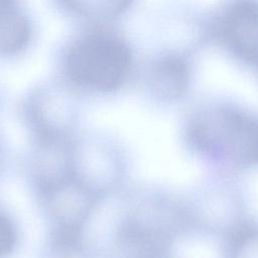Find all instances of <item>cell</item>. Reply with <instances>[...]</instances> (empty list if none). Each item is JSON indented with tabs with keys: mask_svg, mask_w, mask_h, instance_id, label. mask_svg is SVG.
Segmentation results:
<instances>
[{
	"mask_svg": "<svg viewBox=\"0 0 258 258\" xmlns=\"http://www.w3.org/2000/svg\"><path fill=\"white\" fill-rule=\"evenodd\" d=\"M187 140L201 155L244 169L258 165V118L231 106L197 112L186 126Z\"/></svg>",
	"mask_w": 258,
	"mask_h": 258,
	"instance_id": "6da1fadb",
	"label": "cell"
},
{
	"mask_svg": "<svg viewBox=\"0 0 258 258\" xmlns=\"http://www.w3.org/2000/svg\"><path fill=\"white\" fill-rule=\"evenodd\" d=\"M63 72L68 81L84 91L111 93L127 81L133 66L130 47L110 31L81 35L66 49Z\"/></svg>",
	"mask_w": 258,
	"mask_h": 258,
	"instance_id": "7a4b0ae2",
	"label": "cell"
},
{
	"mask_svg": "<svg viewBox=\"0 0 258 258\" xmlns=\"http://www.w3.org/2000/svg\"><path fill=\"white\" fill-rule=\"evenodd\" d=\"M217 33L233 53L258 66V1L231 3L217 22Z\"/></svg>",
	"mask_w": 258,
	"mask_h": 258,
	"instance_id": "3957f363",
	"label": "cell"
},
{
	"mask_svg": "<svg viewBox=\"0 0 258 258\" xmlns=\"http://www.w3.org/2000/svg\"><path fill=\"white\" fill-rule=\"evenodd\" d=\"M149 83L159 96L175 99L184 94L189 83V68L183 57L166 55L156 60L149 71Z\"/></svg>",
	"mask_w": 258,
	"mask_h": 258,
	"instance_id": "277c9868",
	"label": "cell"
},
{
	"mask_svg": "<svg viewBox=\"0 0 258 258\" xmlns=\"http://www.w3.org/2000/svg\"><path fill=\"white\" fill-rule=\"evenodd\" d=\"M0 47L3 54L13 55L26 47L31 27L25 15L15 7L13 0L2 2Z\"/></svg>",
	"mask_w": 258,
	"mask_h": 258,
	"instance_id": "5b68a950",
	"label": "cell"
},
{
	"mask_svg": "<svg viewBox=\"0 0 258 258\" xmlns=\"http://www.w3.org/2000/svg\"><path fill=\"white\" fill-rule=\"evenodd\" d=\"M61 6L76 17L103 23L120 17L133 0H58Z\"/></svg>",
	"mask_w": 258,
	"mask_h": 258,
	"instance_id": "8992f818",
	"label": "cell"
},
{
	"mask_svg": "<svg viewBox=\"0 0 258 258\" xmlns=\"http://www.w3.org/2000/svg\"><path fill=\"white\" fill-rule=\"evenodd\" d=\"M227 258H258V225L243 221L229 233Z\"/></svg>",
	"mask_w": 258,
	"mask_h": 258,
	"instance_id": "52a82bcc",
	"label": "cell"
},
{
	"mask_svg": "<svg viewBox=\"0 0 258 258\" xmlns=\"http://www.w3.org/2000/svg\"><path fill=\"white\" fill-rule=\"evenodd\" d=\"M16 243L15 228L9 218L1 216L0 222V247L1 255L5 256L12 252Z\"/></svg>",
	"mask_w": 258,
	"mask_h": 258,
	"instance_id": "ba28073f",
	"label": "cell"
},
{
	"mask_svg": "<svg viewBox=\"0 0 258 258\" xmlns=\"http://www.w3.org/2000/svg\"><path fill=\"white\" fill-rule=\"evenodd\" d=\"M157 246L158 244L137 245L135 246L136 253L131 258H164Z\"/></svg>",
	"mask_w": 258,
	"mask_h": 258,
	"instance_id": "9c48e42d",
	"label": "cell"
}]
</instances>
